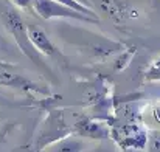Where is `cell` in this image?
Returning a JSON list of instances; mask_svg holds the SVG:
<instances>
[{
    "mask_svg": "<svg viewBox=\"0 0 160 152\" xmlns=\"http://www.w3.org/2000/svg\"><path fill=\"white\" fill-rule=\"evenodd\" d=\"M33 11L42 17L44 20L50 19H70V20H79V22H89V23H100V20L92 19L70 6H65L54 0H33Z\"/></svg>",
    "mask_w": 160,
    "mask_h": 152,
    "instance_id": "obj_2",
    "label": "cell"
},
{
    "mask_svg": "<svg viewBox=\"0 0 160 152\" xmlns=\"http://www.w3.org/2000/svg\"><path fill=\"white\" fill-rule=\"evenodd\" d=\"M149 152H160V135L157 134L149 137Z\"/></svg>",
    "mask_w": 160,
    "mask_h": 152,
    "instance_id": "obj_9",
    "label": "cell"
},
{
    "mask_svg": "<svg viewBox=\"0 0 160 152\" xmlns=\"http://www.w3.org/2000/svg\"><path fill=\"white\" fill-rule=\"evenodd\" d=\"M28 27V36L33 44V47L44 56H59V50L56 48L53 41L48 37V34L38 25L27 23Z\"/></svg>",
    "mask_w": 160,
    "mask_h": 152,
    "instance_id": "obj_5",
    "label": "cell"
},
{
    "mask_svg": "<svg viewBox=\"0 0 160 152\" xmlns=\"http://www.w3.org/2000/svg\"><path fill=\"white\" fill-rule=\"evenodd\" d=\"M145 79L146 81H160V57L151 62V65L145 71Z\"/></svg>",
    "mask_w": 160,
    "mask_h": 152,
    "instance_id": "obj_8",
    "label": "cell"
},
{
    "mask_svg": "<svg viewBox=\"0 0 160 152\" xmlns=\"http://www.w3.org/2000/svg\"><path fill=\"white\" fill-rule=\"evenodd\" d=\"M92 5H98L100 9L106 14L109 19L115 22H123L128 19H135L138 16V11L132 8L131 5L121 2V0H90Z\"/></svg>",
    "mask_w": 160,
    "mask_h": 152,
    "instance_id": "obj_4",
    "label": "cell"
},
{
    "mask_svg": "<svg viewBox=\"0 0 160 152\" xmlns=\"http://www.w3.org/2000/svg\"><path fill=\"white\" fill-rule=\"evenodd\" d=\"M0 86L12 89V90L25 92V93H30V92H33V93H48L47 89H44L38 82L31 81L25 75L19 73L11 64H8L5 61H0Z\"/></svg>",
    "mask_w": 160,
    "mask_h": 152,
    "instance_id": "obj_3",
    "label": "cell"
},
{
    "mask_svg": "<svg viewBox=\"0 0 160 152\" xmlns=\"http://www.w3.org/2000/svg\"><path fill=\"white\" fill-rule=\"evenodd\" d=\"M86 149V141L81 137H65L52 143L44 152H82Z\"/></svg>",
    "mask_w": 160,
    "mask_h": 152,
    "instance_id": "obj_7",
    "label": "cell"
},
{
    "mask_svg": "<svg viewBox=\"0 0 160 152\" xmlns=\"http://www.w3.org/2000/svg\"><path fill=\"white\" fill-rule=\"evenodd\" d=\"M76 132L81 138H109L110 130L107 124L95 120H82L76 124Z\"/></svg>",
    "mask_w": 160,
    "mask_h": 152,
    "instance_id": "obj_6",
    "label": "cell"
},
{
    "mask_svg": "<svg viewBox=\"0 0 160 152\" xmlns=\"http://www.w3.org/2000/svg\"><path fill=\"white\" fill-rule=\"evenodd\" d=\"M11 2L22 9H33V0H11Z\"/></svg>",
    "mask_w": 160,
    "mask_h": 152,
    "instance_id": "obj_10",
    "label": "cell"
},
{
    "mask_svg": "<svg viewBox=\"0 0 160 152\" xmlns=\"http://www.w3.org/2000/svg\"><path fill=\"white\" fill-rule=\"evenodd\" d=\"M0 47H3V48H6V47H8V45H6V42L2 39V36H0Z\"/></svg>",
    "mask_w": 160,
    "mask_h": 152,
    "instance_id": "obj_13",
    "label": "cell"
},
{
    "mask_svg": "<svg viewBox=\"0 0 160 152\" xmlns=\"http://www.w3.org/2000/svg\"><path fill=\"white\" fill-rule=\"evenodd\" d=\"M0 61H2V57H0Z\"/></svg>",
    "mask_w": 160,
    "mask_h": 152,
    "instance_id": "obj_14",
    "label": "cell"
},
{
    "mask_svg": "<svg viewBox=\"0 0 160 152\" xmlns=\"http://www.w3.org/2000/svg\"><path fill=\"white\" fill-rule=\"evenodd\" d=\"M76 2H79L81 5H84L86 8H90V9H93V5L90 3V0H76ZM95 11V9H93Z\"/></svg>",
    "mask_w": 160,
    "mask_h": 152,
    "instance_id": "obj_11",
    "label": "cell"
},
{
    "mask_svg": "<svg viewBox=\"0 0 160 152\" xmlns=\"http://www.w3.org/2000/svg\"><path fill=\"white\" fill-rule=\"evenodd\" d=\"M3 25L5 28L8 30V33L12 36L16 45L19 47V50L22 51L31 62H34L36 65L45 68V64L41 57V53L36 50L30 41V36H28V27L25 23V20L22 19L20 12L12 6V5H6L3 14Z\"/></svg>",
    "mask_w": 160,
    "mask_h": 152,
    "instance_id": "obj_1",
    "label": "cell"
},
{
    "mask_svg": "<svg viewBox=\"0 0 160 152\" xmlns=\"http://www.w3.org/2000/svg\"><path fill=\"white\" fill-rule=\"evenodd\" d=\"M152 115H154V120H156L157 123H160V107H157V109H154Z\"/></svg>",
    "mask_w": 160,
    "mask_h": 152,
    "instance_id": "obj_12",
    "label": "cell"
}]
</instances>
